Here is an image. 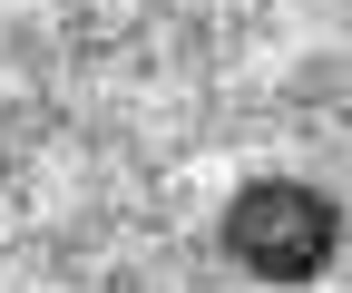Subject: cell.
I'll return each mask as SVG.
<instances>
[{
    "label": "cell",
    "instance_id": "1",
    "mask_svg": "<svg viewBox=\"0 0 352 293\" xmlns=\"http://www.w3.org/2000/svg\"><path fill=\"white\" fill-rule=\"evenodd\" d=\"M342 244V205L323 186H294V176H264L226 205V255L254 283H314Z\"/></svg>",
    "mask_w": 352,
    "mask_h": 293
}]
</instances>
